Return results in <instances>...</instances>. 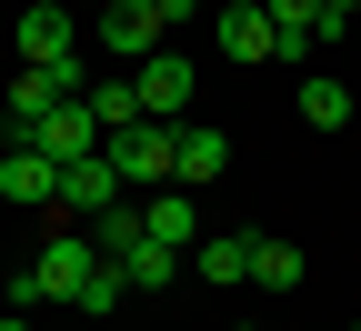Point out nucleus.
Listing matches in <instances>:
<instances>
[{
    "label": "nucleus",
    "mask_w": 361,
    "mask_h": 331,
    "mask_svg": "<svg viewBox=\"0 0 361 331\" xmlns=\"http://www.w3.org/2000/svg\"><path fill=\"white\" fill-rule=\"evenodd\" d=\"M121 271H130V291H171V281L191 271V251H171V241H141V251H121Z\"/></svg>",
    "instance_id": "ddd939ff"
},
{
    "label": "nucleus",
    "mask_w": 361,
    "mask_h": 331,
    "mask_svg": "<svg viewBox=\"0 0 361 331\" xmlns=\"http://www.w3.org/2000/svg\"><path fill=\"white\" fill-rule=\"evenodd\" d=\"M0 331H30V321H20V311H0Z\"/></svg>",
    "instance_id": "4be33fe9"
},
{
    "label": "nucleus",
    "mask_w": 361,
    "mask_h": 331,
    "mask_svg": "<svg viewBox=\"0 0 361 331\" xmlns=\"http://www.w3.org/2000/svg\"><path fill=\"white\" fill-rule=\"evenodd\" d=\"M221 51L231 61H281V30H271L261 0H231V11H221Z\"/></svg>",
    "instance_id": "9b49d317"
},
{
    "label": "nucleus",
    "mask_w": 361,
    "mask_h": 331,
    "mask_svg": "<svg viewBox=\"0 0 361 331\" xmlns=\"http://www.w3.org/2000/svg\"><path fill=\"white\" fill-rule=\"evenodd\" d=\"M111 171H121V191H171L180 181V131L171 121H130V131H111Z\"/></svg>",
    "instance_id": "f03ea898"
},
{
    "label": "nucleus",
    "mask_w": 361,
    "mask_h": 331,
    "mask_svg": "<svg viewBox=\"0 0 361 331\" xmlns=\"http://www.w3.org/2000/svg\"><path fill=\"white\" fill-rule=\"evenodd\" d=\"M90 241H101L111 261H121V251H141V241H151V231H141V201H111L101 221H90Z\"/></svg>",
    "instance_id": "f3484780"
},
{
    "label": "nucleus",
    "mask_w": 361,
    "mask_h": 331,
    "mask_svg": "<svg viewBox=\"0 0 361 331\" xmlns=\"http://www.w3.org/2000/svg\"><path fill=\"white\" fill-rule=\"evenodd\" d=\"M231 171V140L221 131H180V191H201V181H221Z\"/></svg>",
    "instance_id": "4468645a"
},
{
    "label": "nucleus",
    "mask_w": 361,
    "mask_h": 331,
    "mask_svg": "<svg viewBox=\"0 0 361 331\" xmlns=\"http://www.w3.org/2000/svg\"><path fill=\"white\" fill-rule=\"evenodd\" d=\"M111 201H130V191H121V171H111V151H101V161H71V171H61V221H101Z\"/></svg>",
    "instance_id": "0eeeda50"
},
{
    "label": "nucleus",
    "mask_w": 361,
    "mask_h": 331,
    "mask_svg": "<svg viewBox=\"0 0 361 331\" xmlns=\"http://www.w3.org/2000/svg\"><path fill=\"white\" fill-rule=\"evenodd\" d=\"M141 231H151V241H171V251H201V231H211V221H201V201L171 181V191H151V201H141Z\"/></svg>",
    "instance_id": "6e6552de"
},
{
    "label": "nucleus",
    "mask_w": 361,
    "mask_h": 331,
    "mask_svg": "<svg viewBox=\"0 0 361 331\" xmlns=\"http://www.w3.org/2000/svg\"><path fill=\"white\" fill-rule=\"evenodd\" d=\"M251 241H261V231H201L191 271L211 281V291H231V281H251Z\"/></svg>",
    "instance_id": "f8f14e48"
},
{
    "label": "nucleus",
    "mask_w": 361,
    "mask_h": 331,
    "mask_svg": "<svg viewBox=\"0 0 361 331\" xmlns=\"http://www.w3.org/2000/svg\"><path fill=\"white\" fill-rule=\"evenodd\" d=\"M130 90H141L151 121H180V111H191V61H180V51H151L141 71H130Z\"/></svg>",
    "instance_id": "423d86ee"
},
{
    "label": "nucleus",
    "mask_w": 361,
    "mask_h": 331,
    "mask_svg": "<svg viewBox=\"0 0 361 331\" xmlns=\"http://www.w3.org/2000/svg\"><path fill=\"white\" fill-rule=\"evenodd\" d=\"M151 11H161V20H191V11H201V0H151Z\"/></svg>",
    "instance_id": "aec40b11"
},
{
    "label": "nucleus",
    "mask_w": 361,
    "mask_h": 331,
    "mask_svg": "<svg viewBox=\"0 0 361 331\" xmlns=\"http://www.w3.org/2000/svg\"><path fill=\"white\" fill-rule=\"evenodd\" d=\"M11 140H40V151H51L61 171H71V161H101V151H111V131L90 121V101H61V111L40 121V131H11Z\"/></svg>",
    "instance_id": "20e7f679"
},
{
    "label": "nucleus",
    "mask_w": 361,
    "mask_h": 331,
    "mask_svg": "<svg viewBox=\"0 0 361 331\" xmlns=\"http://www.w3.org/2000/svg\"><path fill=\"white\" fill-rule=\"evenodd\" d=\"M20 71H71L80 51H71V11H61V0H40V11H20Z\"/></svg>",
    "instance_id": "39448f33"
},
{
    "label": "nucleus",
    "mask_w": 361,
    "mask_h": 331,
    "mask_svg": "<svg viewBox=\"0 0 361 331\" xmlns=\"http://www.w3.org/2000/svg\"><path fill=\"white\" fill-rule=\"evenodd\" d=\"M90 121H101V131H130V121H151V111H141L130 80H111V90H90Z\"/></svg>",
    "instance_id": "6ab92c4d"
},
{
    "label": "nucleus",
    "mask_w": 361,
    "mask_h": 331,
    "mask_svg": "<svg viewBox=\"0 0 361 331\" xmlns=\"http://www.w3.org/2000/svg\"><path fill=\"white\" fill-rule=\"evenodd\" d=\"M161 30H171V20L151 11V0H111V11H101V40H111L121 61H151V51H161Z\"/></svg>",
    "instance_id": "1a4fd4ad"
},
{
    "label": "nucleus",
    "mask_w": 361,
    "mask_h": 331,
    "mask_svg": "<svg viewBox=\"0 0 361 331\" xmlns=\"http://www.w3.org/2000/svg\"><path fill=\"white\" fill-rule=\"evenodd\" d=\"M121 301H130V271H121V261L101 251V271L80 281V301H71V311H121Z\"/></svg>",
    "instance_id": "a211bd4d"
},
{
    "label": "nucleus",
    "mask_w": 361,
    "mask_h": 331,
    "mask_svg": "<svg viewBox=\"0 0 361 331\" xmlns=\"http://www.w3.org/2000/svg\"><path fill=\"white\" fill-rule=\"evenodd\" d=\"M301 121H311V131H341V121H351V80L311 71V80H301Z\"/></svg>",
    "instance_id": "2eb2a0df"
},
{
    "label": "nucleus",
    "mask_w": 361,
    "mask_h": 331,
    "mask_svg": "<svg viewBox=\"0 0 361 331\" xmlns=\"http://www.w3.org/2000/svg\"><path fill=\"white\" fill-rule=\"evenodd\" d=\"M251 281H261V291H301V251L261 231V241H251Z\"/></svg>",
    "instance_id": "dca6fc26"
},
{
    "label": "nucleus",
    "mask_w": 361,
    "mask_h": 331,
    "mask_svg": "<svg viewBox=\"0 0 361 331\" xmlns=\"http://www.w3.org/2000/svg\"><path fill=\"white\" fill-rule=\"evenodd\" d=\"M271 11V30H281V61H301L311 40H331L341 20H331V0H261Z\"/></svg>",
    "instance_id": "9d476101"
},
{
    "label": "nucleus",
    "mask_w": 361,
    "mask_h": 331,
    "mask_svg": "<svg viewBox=\"0 0 361 331\" xmlns=\"http://www.w3.org/2000/svg\"><path fill=\"white\" fill-rule=\"evenodd\" d=\"M0 201H20V211H61V161L40 151V140H11V151H0Z\"/></svg>",
    "instance_id": "7ed1b4c3"
},
{
    "label": "nucleus",
    "mask_w": 361,
    "mask_h": 331,
    "mask_svg": "<svg viewBox=\"0 0 361 331\" xmlns=\"http://www.w3.org/2000/svg\"><path fill=\"white\" fill-rule=\"evenodd\" d=\"M351 11H361V0H331V20H351Z\"/></svg>",
    "instance_id": "412c9836"
},
{
    "label": "nucleus",
    "mask_w": 361,
    "mask_h": 331,
    "mask_svg": "<svg viewBox=\"0 0 361 331\" xmlns=\"http://www.w3.org/2000/svg\"><path fill=\"white\" fill-rule=\"evenodd\" d=\"M101 271V241H90V221H61L51 241H40V261L11 271V301H80V281Z\"/></svg>",
    "instance_id": "f257e3e1"
},
{
    "label": "nucleus",
    "mask_w": 361,
    "mask_h": 331,
    "mask_svg": "<svg viewBox=\"0 0 361 331\" xmlns=\"http://www.w3.org/2000/svg\"><path fill=\"white\" fill-rule=\"evenodd\" d=\"M351 331H361V321H351Z\"/></svg>",
    "instance_id": "5701e85b"
}]
</instances>
